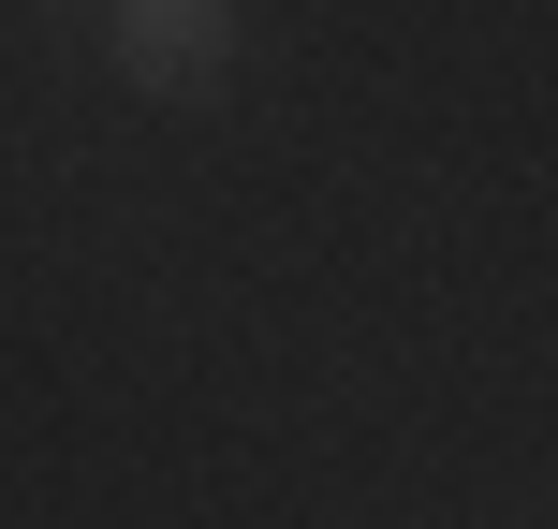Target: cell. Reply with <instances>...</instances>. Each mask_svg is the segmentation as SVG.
I'll use <instances>...</instances> for the list:
<instances>
[{
    "label": "cell",
    "mask_w": 558,
    "mask_h": 529,
    "mask_svg": "<svg viewBox=\"0 0 558 529\" xmlns=\"http://www.w3.org/2000/svg\"><path fill=\"white\" fill-rule=\"evenodd\" d=\"M104 45L133 88H221L235 74V0H104Z\"/></svg>",
    "instance_id": "cell-1"
}]
</instances>
